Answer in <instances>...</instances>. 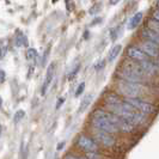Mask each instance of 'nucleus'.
I'll return each mask as SVG.
<instances>
[{
  "label": "nucleus",
  "mask_w": 159,
  "mask_h": 159,
  "mask_svg": "<svg viewBox=\"0 0 159 159\" xmlns=\"http://www.w3.org/2000/svg\"><path fill=\"white\" fill-rule=\"evenodd\" d=\"M117 88L122 95L126 96V98H139L143 90V84H133L121 79L117 84Z\"/></svg>",
  "instance_id": "nucleus-1"
},
{
  "label": "nucleus",
  "mask_w": 159,
  "mask_h": 159,
  "mask_svg": "<svg viewBox=\"0 0 159 159\" xmlns=\"http://www.w3.org/2000/svg\"><path fill=\"white\" fill-rule=\"evenodd\" d=\"M125 101L130 104V105H133L136 110H139L143 115H146V114H148V115L150 114H154L156 110H157V108L153 104L148 103V102H145V101L140 99V98H126Z\"/></svg>",
  "instance_id": "nucleus-2"
},
{
  "label": "nucleus",
  "mask_w": 159,
  "mask_h": 159,
  "mask_svg": "<svg viewBox=\"0 0 159 159\" xmlns=\"http://www.w3.org/2000/svg\"><path fill=\"white\" fill-rule=\"evenodd\" d=\"M92 127L95 128L96 130H101V132H105L109 134H115L119 132V129L112 125L110 121L103 119V117H92Z\"/></svg>",
  "instance_id": "nucleus-3"
},
{
  "label": "nucleus",
  "mask_w": 159,
  "mask_h": 159,
  "mask_svg": "<svg viewBox=\"0 0 159 159\" xmlns=\"http://www.w3.org/2000/svg\"><path fill=\"white\" fill-rule=\"evenodd\" d=\"M78 145H79V147L81 150L86 151L88 153L98 151V145H97V143H96L93 139L89 138V136H85V135L79 136V139H78Z\"/></svg>",
  "instance_id": "nucleus-4"
},
{
  "label": "nucleus",
  "mask_w": 159,
  "mask_h": 159,
  "mask_svg": "<svg viewBox=\"0 0 159 159\" xmlns=\"http://www.w3.org/2000/svg\"><path fill=\"white\" fill-rule=\"evenodd\" d=\"M119 75L121 80H125V81H128V83H133V84H143V78L134 74L133 72H130L129 70L125 68V67L119 72Z\"/></svg>",
  "instance_id": "nucleus-5"
},
{
  "label": "nucleus",
  "mask_w": 159,
  "mask_h": 159,
  "mask_svg": "<svg viewBox=\"0 0 159 159\" xmlns=\"http://www.w3.org/2000/svg\"><path fill=\"white\" fill-rule=\"evenodd\" d=\"M127 56L130 57L132 60L138 61V62H143V61H148V56L143 53L139 47H129L127 49Z\"/></svg>",
  "instance_id": "nucleus-6"
},
{
  "label": "nucleus",
  "mask_w": 159,
  "mask_h": 159,
  "mask_svg": "<svg viewBox=\"0 0 159 159\" xmlns=\"http://www.w3.org/2000/svg\"><path fill=\"white\" fill-rule=\"evenodd\" d=\"M54 73H55V64L52 62V64L49 65V67H48L47 74H46V79H44L43 85H42V88H41V95L42 96H44L47 93L48 89H49L52 81H53V78H54Z\"/></svg>",
  "instance_id": "nucleus-7"
},
{
  "label": "nucleus",
  "mask_w": 159,
  "mask_h": 159,
  "mask_svg": "<svg viewBox=\"0 0 159 159\" xmlns=\"http://www.w3.org/2000/svg\"><path fill=\"white\" fill-rule=\"evenodd\" d=\"M139 48H140L147 56L157 57V56L159 55V46L156 44V43H152V42L146 41V42H143Z\"/></svg>",
  "instance_id": "nucleus-8"
},
{
  "label": "nucleus",
  "mask_w": 159,
  "mask_h": 159,
  "mask_svg": "<svg viewBox=\"0 0 159 159\" xmlns=\"http://www.w3.org/2000/svg\"><path fill=\"white\" fill-rule=\"evenodd\" d=\"M95 135L97 138V140L102 145L107 146V147H112L115 145V139H114L112 134L105 133V132H101V130H96Z\"/></svg>",
  "instance_id": "nucleus-9"
},
{
  "label": "nucleus",
  "mask_w": 159,
  "mask_h": 159,
  "mask_svg": "<svg viewBox=\"0 0 159 159\" xmlns=\"http://www.w3.org/2000/svg\"><path fill=\"white\" fill-rule=\"evenodd\" d=\"M141 35L143 36V39L148 42H152V43H156L159 46V35L157 32H154L153 30L148 29L147 26L143 28V31H141Z\"/></svg>",
  "instance_id": "nucleus-10"
},
{
  "label": "nucleus",
  "mask_w": 159,
  "mask_h": 159,
  "mask_svg": "<svg viewBox=\"0 0 159 159\" xmlns=\"http://www.w3.org/2000/svg\"><path fill=\"white\" fill-rule=\"evenodd\" d=\"M139 65H140V67L145 71V73L147 75H153V74H156L158 72V68L151 61H143V62H139Z\"/></svg>",
  "instance_id": "nucleus-11"
},
{
  "label": "nucleus",
  "mask_w": 159,
  "mask_h": 159,
  "mask_svg": "<svg viewBox=\"0 0 159 159\" xmlns=\"http://www.w3.org/2000/svg\"><path fill=\"white\" fill-rule=\"evenodd\" d=\"M143 12H138V13H135L134 16L132 17L130 19H129V22H128L127 24V28L129 29V30H133V29H135L136 26L139 25V24L141 23V20H143Z\"/></svg>",
  "instance_id": "nucleus-12"
},
{
  "label": "nucleus",
  "mask_w": 159,
  "mask_h": 159,
  "mask_svg": "<svg viewBox=\"0 0 159 159\" xmlns=\"http://www.w3.org/2000/svg\"><path fill=\"white\" fill-rule=\"evenodd\" d=\"M15 44H16V47H19V48L26 47V46L29 44V42H28V37H26L22 31H19V30H17V32H16Z\"/></svg>",
  "instance_id": "nucleus-13"
},
{
  "label": "nucleus",
  "mask_w": 159,
  "mask_h": 159,
  "mask_svg": "<svg viewBox=\"0 0 159 159\" xmlns=\"http://www.w3.org/2000/svg\"><path fill=\"white\" fill-rule=\"evenodd\" d=\"M92 98H93V96L91 95H86L83 99H81V102H80V105H79V112H83L85 111L86 109L89 108V105L91 104V102H92Z\"/></svg>",
  "instance_id": "nucleus-14"
},
{
  "label": "nucleus",
  "mask_w": 159,
  "mask_h": 159,
  "mask_svg": "<svg viewBox=\"0 0 159 159\" xmlns=\"http://www.w3.org/2000/svg\"><path fill=\"white\" fill-rule=\"evenodd\" d=\"M121 50H122V46L121 44H116V46H114V47L110 49V52H109V54H108V61H114L117 55H119L120 53H121Z\"/></svg>",
  "instance_id": "nucleus-15"
},
{
  "label": "nucleus",
  "mask_w": 159,
  "mask_h": 159,
  "mask_svg": "<svg viewBox=\"0 0 159 159\" xmlns=\"http://www.w3.org/2000/svg\"><path fill=\"white\" fill-rule=\"evenodd\" d=\"M122 102V99H120V97L117 95H114V93H110L105 97V104L107 105H116V104H120Z\"/></svg>",
  "instance_id": "nucleus-16"
},
{
  "label": "nucleus",
  "mask_w": 159,
  "mask_h": 159,
  "mask_svg": "<svg viewBox=\"0 0 159 159\" xmlns=\"http://www.w3.org/2000/svg\"><path fill=\"white\" fill-rule=\"evenodd\" d=\"M25 57L29 61H35L37 59V50L35 48H29L26 50V53H25Z\"/></svg>",
  "instance_id": "nucleus-17"
},
{
  "label": "nucleus",
  "mask_w": 159,
  "mask_h": 159,
  "mask_svg": "<svg viewBox=\"0 0 159 159\" xmlns=\"http://www.w3.org/2000/svg\"><path fill=\"white\" fill-rule=\"evenodd\" d=\"M147 28L151 29V30H153L154 32H157V34L159 35V23L157 22V20H154V19L150 20V23L147 24Z\"/></svg>",
  "instance_id": "nucleus-18"
},
{
  "label": "nucleus",
  "mask_w": 159,
  "mask_h": 159,
  "mask_svg": "<svg viewBox=\"0 0 159 159\" xmlns=\"http://www.w3.org/2000/svg\"><path fill=\"white\" fill-rule=\"evenodd\" d=\"M49 53H50V47H48L47 49L44 50L43 55H42V59H41V61H40L41 67H44V66H46V64H47V61H48V56H49Z\"/></svg>",
  "instance_id": "nucleus-19"
},
{
  "label": "nucleus",
  "mask_w": 159,
  "mask_h": 159,
  "mask_svg": "<svg viewBox=\"0 0 159 159\" xmlns=\"http://www.w3.org/2000/svg\"><path fill=\"white\" fill-rule=\"evenodd\" d=\"M25 116V111L24 110H17L16 114H15V116H13V122L15 123H18V122H20L22 120H23V117Z\"/></svg>",
  "instance_id": "nucleus-20"
},
{
  "label": "nucleus",
  "mask_w": 159,
  "mask_h": 159,
  "mask_svg": "<svg viewBox=\"0 0 159 159\" xmlns=\"http://www.w3.org/2000/svg\"><path fill=\"white\" fill-rule=\"evenodd\" d=\"M79 70H80V65L78 64V65H75V67L72 70L71 72H70V74H68V80H73L74 78H75V75H77V73L79 72Z\"/></svg>",
  "instance_id": "nucleus-21"
},
{
  "label": "nucleus",
  "mask_w": 159,
  "mask_h": 159,
  "mask_svg": "<svg viewBox=\"0 0 159 159\" xmlns=\"http://www.w3.org/2000/svg\"><path fill=\"white\" fill-rule=\"evenodd\" d=\"M84 90H85V83H80L79 86L77 88V91H75L74 96H75V97H79V96L84 92Z\"/></svg>",
  "instance_id": "nucleus-22"
},
{
  "label": "nucleus",
  "mask_w": 159,
  "mask_h": 159,
  "mask_svg": "<svg viewBox=\"0 0 159 159\" xmlns=\"http://www.w3.org/2000/svg\"><path fill=\"white\" fill-rule=\"evenodd\" d=\"M85 159H102V157L98 156L97 152H90V153H86V158Z\"/></svg>",
  "instance_id": "nucleus-23"
},
{
  "label": "nucleus",
  "mask_w": 159,
  "mask_h": 159,
  "mask_svg": "<svg viewBox=\"0 0 159 159\" xmlns=\"http://www.w3.org/2000/svg\"><path fill=\"white\" fill-rule=\"evenodd\" d=\"M119 28H114V29H111V31H110V37H111L112 41H115L116 39H117V34H119Z\"/></svg>",
  "instance_id": "nucleus-24"
},
{
  "label": "nucleus",
  "mask_w": 159,
  "mask_h": 159,
  "mask_svg": "<svg viewBox=\"0 0 159 159\" xmlns=\"http://www.w3.org/2000/svg\"><path fill=\"white\" fill-rule=\"evenodd\" d=\"M104 66H105V61L102 60V61H99V62L95 66V70L96 71H101V70H103L104 68Z\"/></svg>",
  "instance_id": "nucleus-25"
},
{
  "label": "nucleus",
  "mask_w": 159,
  "mask_h": 159,
  "mask_svg": "<svg viewBox=\"0 0 159 159\" xmlns=\"http://www.w3.org/2000/svg\"><path fill=\"white\" fill-rule=\"evenodd\" d=\"M64 102H65V98H64V97H61V98H59V99H57V102H56V105H55V109H56V110H59V109L61 108V105L64 104Z\"/></svg>",
  "instance_id": "nucleus-26"
},
{
  "label": "nucleus",
  "mask_w": 159,
  "mask_h": 159,
  "mask_svg": "<svg viewBox=\"0 0 159 159\" xmlns=\"http://www.w3.org/2000/svg\"><path fill=\"white\" fill-rule=\"evenodd\" d=\"M6 46H4V47H0V59H2L4 56H5V54H6Z\"/></svg>",
  "instance_id": "nucleus-27"
},
{
  "label": "nucleus",
  "mask_w": 159,
  "mask_h": 159,
  "mask_svg": "<svg viewBox=\"0 0 159 159\" xmlns=\"http://www.w3.org/2000/svg\"><path fill=\"white\" fill-rule=\"evenodd\" d=\"M5 78H6V74L2 70H0V83H4L5 81Z\"/></svg>",
  "instance_id": "nucleus-28"
},
{
  "label": "nucleus",
  "mask_w": 159,
  "mask_h": 159,
  "mask_svg": "<svg viewBox=\"0 0 159 159\" xmlns=\"http://www.w3.org/2000/svg\"><path fill=\"white\" fill-rule=\"evenodd\" d=\"M152 17H153V19H154V20H157V22L159 23V10H157L156 12H153Z\"/></svg>",
  "instance_id": "nucleus-29"
},
{
  "label": "nucleus",
  "mask_w": 159,
  "mask_h": 159,
  "mask_svg": "<svg viewBox=\"0 0 159 159\" xmlns=\"http://www.w3.org/2000/svg\"><path fill=\"white\" fill-rule=\"evenodd\" d=\"M64 146H65L64 141H62V143H57V146H56V150H57V151H60V150H62V148H64Z\"/></svg>",
  "instance_id": "nucleus-30"
},
{
  "label": "nucleus",
  "mask_w": 159,
  "mask_h": 159,
  "mask_svg": "<svg viewBox=\"0 0 159 159\" xmlns=\"http://www.w3.org/2000/svg\"><path fill=\"white\" fill-rule=\"evenodd\" d=\"M65 159H85V158H78V157H74V156H70V154H67Z\"/></svg>",
  "instance_id": "nucleus-31"
},
{
  "label": "nucleus",
  "mask_w": 159,
  "mask_h": 159,
  "mask_svg": "<svg viewBox=\"0 0 159 159\" xmlns=\"http://www.w3.org/2000/svg\"><path fill=\"white\" fill-rule=\"evenodd\" d=\"M153 64H154V66H156V67H157V68L159 70V59L154 60V61H153Z\"/></svg>",
  "instance_id": "nucleus-32"
},
{
  "label": "nucleus",
  "mask_w": 159,
  "mask_h": 159,
  "mask_svg": "<svg viewBox=\"0 0 159 159\" xmlns=\"http://www.w3.org/2000/svg\"><path fill=\"white\" fill-rule=\"evenodd\" d=\"M119 1H120V0H109V2H110L111 5H116Z\"/></svg>",
  "instance_id": "nucleus-33"
},
{
  "label": "nucleus",
  "mask_w": 159,
  "mask_h": 159,
  "mask_svg": "<svg viewBox=\"0 0 159 159\" xmlns=\"http://www.w3.org/2000/svg\"><path fill=\"white\" fill-rule=\"evenodd\" d=\"M1 105H2V98L0 97V108H1Z\"/></svg>",
  "instance_id": "nucleus-34"
},
{
  "label": "nucleus",
  "mask_w": 159,
  "mask_h": 159,
  "mask_svg": "<svg viewBox=\"0 0 159 159\" xmlns=\"http://www.w3.org/2000/svg\"><path fill=\"white\" fill-rule=\"evenodd\" d=\"M54 159H60V158H59V156H57V154H55V156H54Z\"/></svg>",
  "instance_id": "nucleus-35"
},
{
  "label": "nucleus",
  "mask_w": 159,
  "mask_h": 159,
  "mask_svg": "<svg viewBox=\"0 0 159 159\" xmlns=\"http://www.w3.org/2000/svg\"><path fill=\"white\" fill-rule=\"evenodd\" d=\"M1 132H2V128H1V125H0V135H1Z\"/></svg>",
  "instance_id": "nucleus-36"
},
{
  "label": "nucleus",
  "mask_w": 159,
  "mask_h": 159,
  "mask_svg": "<svg viewBox=\"0 0 159 159\" xmlns=\"http://www.w3.org/2000/svg\"><path fill=\"white\" fill-rule=\"evenodd\" d=\"M56 1H57V0H52V2H53V4H55Z\"/></svg>",
  "instance_id": "nucleus-37"
},
{
  "label": "nucleus",
  "mask_w": 159,
  "mask_h": 159,
  "mask_svg": "<svg viewBox=\"0 0 159 159\" xmlns=\"http://www.w3.org/2000/svg\"><path fill=\"white\" fill-rule=\"evenodd\" d=\"M157 5H158V8H159V0H158V2H157Z\"/></svg>",
  "instance_id": "nucleus-38"
}]
</instances>
